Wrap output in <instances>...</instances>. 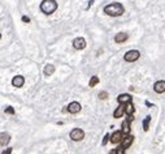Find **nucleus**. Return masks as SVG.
I'll use <instances>...</instances> for the list:
<instances>
[{
  "label": "nucleus",
  "mask_w": 165,
  "mask_h": 154,
  "mask_svg": "<svg viewBox=\"0 0 165 154\" xmlns=\"http://www.w3.org/2000/svg\"><path fill=\"white\" fill-rule=\"evenodd\" d=\"M57 9V3L56 0H43L41 3V11L44 15H52Z\"/></svg>",
  "instance_id": "obj_2"
},
{
  "label": "nucleus",
  "mask_w": 165,
  "mask_h": 154,
  "mask_svg": "<svg viewBox=\"0 0 165 154\" xmlns=\"http://www.w3.org/2000/svg\"><path fill=\"white\" fill-rule=\"evenodd\" d=\"M12 150H13L12 148H8V149H5V150H4V152H3L1 154H12Z\"/></svg>",
  "instance_id": "obj_23"
},
{
  "label": "nucleus",
  "mask_w": 165,
  "mask_h": 154,
  "mask_svg": "<svg viewBox=\"0 0 165 154\" xmlns=\"http://www.w3.org/2000/svg\"><path fill=\"white\" fill-rule=\"evenodd\" d=\"M99 98H100V99H107V98H108V93H107V91H100V93H99Z\"/></svg>",
  "instance_id": "obj_21"
},
{
  "label": "nucleus",
  "mask_w": 165,
  "mask_h": 154,
  "mask_svg": "<svg viewBox=\"0 0 165 154\" xmlns=\"http://www.w3.org/2000/svg\"><path fill=\"white\" fill-rule=\"evenodd\" d=\"M131 99H133V97H131L130 94H120V96L117 97V102L118 103H124V104L131 102Z\"/></svg>",
  "instance_id": "obj_10"
},
{
  "label": "nucleus",
  "mask_w": 165,
  "mask_h": 154,
  "mask_svg": "<svg viewBox=\"0 0 165 154\" xmlns=\"http://www.w3.org/2000/svg\"><path fill=\"white\" fill-rule=\"evenodd\" d=\"M150 122H151V116H147L146 119L143 120V129L146 131V132L148 131V126H150Z\"/></svg>",
  "instance_id": "obj_19"
},
{
  "label": "nucleus",
  "mask_w": 165,
  "mask_h": 154,
  "mask_svg": "<svg viewBox=\"0 0 165 154\" xmlns=\"http://www.w3.org/2000/svg\"><path fill=\"white\" fill-rule=\"evenodd\" d=\"M9 141H11V136H9V133H7V132L0 133V145L5 146V145L9 144Z\"/></svg>",
  "instance_id": "obj_12"
},
{
  "label": "nucleus",
  "mask_w": 165,
  "mask_h": 154,
  "mask_svg": "<svg viewBox=\"0 0 165 154\" xmlns=\"http://www.w3.org/2000/svg\"><path fill=\"white\" fill-rule=\"evenodd\" d=\"M24 84H25V78L22 76H14V77H13V80H12V85H13V86L22 88V86H24Z\"/></svg>",
  "instance_id": "obj_9"
},
{
  "label": "nucleus",
  "mask_w": 165,
  "mask_h": 154,
  "mask_svg": "<svg viewBox=\"0 0 165 154\" xmlns=\"http://www.w3.org/2000/svg\"><path fill=\"white\" fill-rule=\"evenodd\" d=\"M98 84H99V77H98V76H92L91 80H90V82H88V86H90V88H94L95 85H98Z\"/></svg>",
  "instance_id": "obj_18"
},
{
  "label": "nucleus",
  "mask_w": 165,
  "mask_h": 154,
  "mask_svg": "<svg viewBox=\"0 0 165 154\" xmlns=\"http://www.w3.org/2000/svg\"><path fill=\"white\" fill-rule=\"evenodd\" d=\"M81 104L78 103V102H72V103H69V106H68V111L70 114H78L81 111Z\"/></svg>",
  "instance_id": "obj_8"
},
{
  "label": "nucleus",
  "mask_w": 165,
  "mask_h": 154,
  "mask_svg": "<svg viewBox=\"0 0 165 154\" xmlns=\"http://www.w3.org/2000/svg\"><path fill=\"white\" fill-rule=\"evenodd\" d=\"M43 72H44V76H51L55 72V67L52 64H47L44 67V69H43Z\"/></svg>",
  "instance_id": "obj_16"
},
{
  "label": "nucleus",
  "mask_w": 165,
  "mask_h": 154,
  "mask_svg": "<svg viewBox=\"0 0 165 154\" xmlns=\"http://www.w3.org/2000/svg\"><path fill=\"white\" fill-rule=\"evenodd\" d=\"M22 21L24 22H30V18H29L28 16H22Z\"/></svg>",
  "instance_id": "obj_25"
},
{
  "label": "nucleus",
  "mask_w": 165,
  "mask_h": 154,
  "mask_svg": "<svg viewBox=\"0 0 165 154\" xmlns=\"http://www.w3.org/2000/svg\"><path fill=\"white\" fill-rule=\"evenodd\" d=\"M111 154H125V148H122V146H120V148L114 149Z\"/></svg>",
  "instance_id": "obj_20"
},
{
  "label": "nucleus",
  "mask_w": 165,
  "mask_h": 154,
  "mask_svg": "<svg viewBox=\"0 0 165 154\" xmlns=\"http://www.w3.org/2000/svg\"><path fill=\"white\" fill-rule=\"evenodd\" d=\"M83 137H85V132L80 128H74L70 132V139L73 141H81V140H83Z\"/></svg>",
  "instance_id": "obj_4"
},
{
  "label": "nucleus",
  "mask_w": 165,
  "mask_h": 154,
  "mask_svg": "<svg viewBox=\"0 0 165 154\" xmlns=\"http://www.w3.org/2000/svg\"><path fill=\"white\" fill-rule=\"evenodd\" d=\"M127 38H129V35L126 33H118V34H116V37H114V41H116V43H122Z\"/></svg>",
  "instance_id": "obj_14"
},
{
  "label": "nucleus",
  "mask_w": 165,
  "mask_h": 154,
  "mask_svg": "<svg viewBox=\"0 0 165 154\" xmlns=\"http://www.w3.org/2000/svg\"><path fill=\"white\" fill-rule=\"evenodd\" d=\"M125 12V8L121 3H112V4L104 7V13L112 17H118Z\"/></svg>",
  "instance_id": "obj_1"
},
{
  "label": "nucleus",
  "mask_w": 165,
  "mask_h": 154,
  "mask_svg": "<svg viewBox=\"0 0 165 154\" xmlns=\"http://www.w3.org/2000/svg\"><path fill=\"white\" fill-rule=\"evenodd\" d=\"M130 122H131L130 119H126L122 122V129L121 131H122L124 135H129L130 133Z\"/></svg>",
  "instance_id": "obj_15"
},
{
  "label": "nucleus",
  "mask_w": 165,
  "mask_h": 154,
  "mask_svg": "<svg viewBox=\"0 0 165 154\" xmlns=\"http://www.w3.org/2000/svg\"><path fill=\"white\" fill-rule=\"evenodd\" d=\"M134 111H135V109H134V104L131 103V102L126 103V106H125V112H126L129 116H131V115L134 114Z\"/></svg>",
  "instance_id": "obj_17"
},
{
  "label": "nucleus",
  "mask_w": 165,
  "mask_h": 154,
  "mask_svg": "<svg viewBox=\"0 0 165 154\" xmlns=\"http://www.w3.org/2000/svg\"><path fill=\"white\" fill-rule=\"evenodd\" d=\"M92 3H94V0H90V1H88V5H87V9L90 8V7L92 5Z\"/></svg>",
  "instance_id": "obj_26"
},
{
  "label": "nucleus",
  "mask_w": 165,
  "mask_h": 154,
  "mask_svg": "<svg viewBox=\"0 0 165 154\" xmlns=\"http://www.w3.org/2000/svg\"><path fill=\"white\" fill-rule=\"evenodd\" d=\"M124 139V133L122 131H116V132H113V135L111 136V142L112 144H118L121 142Z\"/></svg>",
  "instance_id": "obj_6"
},
{
  "label": "nucleus",
  "mask_w": 165,
  "mask_h": 154,
  "mask_svg": "<svg viewBox=\"0 0 165 154\" xmlns=\"http://www.w3.org/2000/svg\"><path fill=\"white\" fill-rule=\"evenodd\" d=\"M125 106H126V104H124V103H120V106L117 107L116 110H114V112H113V116L116 118H121L125 114Z\"/></svg>",
  "instance_id": "obj_13"
},
{
  "label": "nucleus",
  "mask_w": 165,
  "mask_h": 154,
  "mask_svg": "<svg viewBox=\"0 0 165 154\" xmlns=\"http://www.w3.org/2000/svg\"><path fill=\"white\" fill-rule=\"evenodd\" d=\"M0 38H1V34H0Z\"/></svg>",
  "instance_id": "obj_27"
},
{
  "label": "nucleus",
  "mask_w": 165,
  "mask_h": 154,
  "mask_svg": "<svg viewBox=\"0 0 165 154\" xmlns=\"http://www.w3.org/2000/svg\"><path fill=\"white\" fill-rule=\"evenodd\" d=\"M5 112H7V114H11V115H13V114H14V109H13L12 106H8V107L5 109Z\"/></svg>",
  "instance_id": "obj_22"
},
{
  "label": "nucleus",
  "mask_w": 165,
  "mask_h": 154,
  "mask_svg": "<svg viewBox=\"0 0 165 154\" xmlns=\"http://www.w3.org/2000/svg\"><path fill=\"white\" fill-rule=\"evenodd\" d=\"M140 56V54H139V51H137V50H130V51H127L126 54H125V56L124 59L126 61H129V63H133V61L135 60H138Z\"/></svg>",
  "instance_id": "obj_3"
},
{
  "label": "nucleus",
  "mask_w": 165,
  "mask_h": 154,
  "mask_svg": "<svg viewBox=\"0 0 165 154\" xmlns=\"http://www.w3.org/2000/svg\"><path fill=\"white\" fill-rule=\"evenodd\" d=\"M73 47L75 48V50H83V48L86 47V41H85V38H82V37L75 38L74 41H73Z\"/></svg>",
  "instance_id": "obj_5"
},
{
  "label": "nucleus",
  "mask_w": 165,
  "mask_h": 154,
  "mask_svg": "<svg viewBox=\"0 0 165 154\" xmlns=\"http://www.w3.org/2000/svg\"><path fill=\"white\" fill-rule=\"evenodd\" d=\"M133 141H134V136L125 135V137L122 139V141H121V146H122V148H125V149H127V148H130V146H131Z\"/></svg>",
  "instance_id": "obj_7"
},
{
  "label": "nucleus",
  "mask_w": 165,
  "mask_h": 154,
  "mask_svg": "<svg viewBox=\"0 0 165 154\" xmlns=\"http://www.w3.org/2000/svg\"><path fill=\"white\" fill-rule=\"evenodd\" d=\"M108 139H109V135H105L104 136V140H103V145H105V144L108 142Z\"/></svg>",
  "instance_id": "obj_24"
},
{
  "label": "nucleus",
  "mask_w": 165,
  "mask_h": 154,
  "mask_svg": "<svg viewBox=\"0 0 165 154\" xmlns=\"http://www.w3.org/2000/svg\"><path fill=\"white\" fill-rule=\"evenodd\" d=\"M153 90L159 94L165 93V81H157V82L153 85Z\"/></svg>",
  "instance_id": "obj_11"
}]
</instances>
